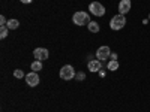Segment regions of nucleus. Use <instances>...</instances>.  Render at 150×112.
I'll return each instance as SVG.
<instances>
[{"mask_svg": "<svg viewBox=\"0 0 150 112\" xmlns=\"http://www.w3.org/2000/svg\"><path fill=\"white\" fill-rule=\"evenodd\" d=\"M89 30H90L92 33H98V32H99V24L95 22V21H90V22H89Z\"/></svg>", "mask_w": 150, "mask_h": 112, "instance_id": "obj_12", "label": "nucleus"}, {"mask_svg": "<svg viewBox=\"0 0 150 112\" xmlns=\"http://www.w3.org/2000/svg\"><path fill=\"white\" fill-rule=\"evenodd\" d=\"M125 24H126V18H125V15L119 14V15H114V17L111 18L110 27H111L112 30H120V29L125 27Z\"/></svg>", "mask_w": 150, "mask_h": 112, "instance_id": "obj_1", "label": "nucleus"}, {"mask_svg": "<svg viewBox=\"0 0 150 112\" xmlns=\"http://www.w3.org/2000/svg\"><path fill=\"white\" fill-rule=\"evenodd\" d=\"M102 67H101V60H92L89 61V70L90 72H99Z\"/></svg>", "mask_w": 150, "mask_h": 112, "instance_id": "obj_9", "label": "nucleus"}, {"mask_svg": "<svg viewBox=\"0 0 150 112\" xmlns=\"http://www.w3.org/2000/svg\"><path fill=\"white\" fill-rule=\"evenodd\" d=\"M89 9H90V12H92L95 17H102V15L105 14V8L99 3V2L90 3V5H89Z\"/></svg>", "mask_w": 150, "mask_h": 112, "instance_id": "obj_4", "label": "nucleus"}, {"mask_svg": "<svg viewBox=\"0 0 150 112\" xmlns=\"http://www.w3.org/2000/svg\"><path fill=\"white\" fill-rule=\"evenodd\" d=\"M0 24H2V27H3V26H6V24H8V20H6V18H5L3 15L0 17Z\"/></svg>", "mask_w": 150, "mask_h": 112, "instance_id": "obj_17", "label": "nucleus"}, {"mask_svg": "<svg viewBox=\"0 0 150 112\" xmlns=\"http://www.w3.org/2000/svg\"><path fill=\"white\" fill-rule=\"evenodd\" d=\"M8 33H9V29H8L6 26H3L2 30H0V37H2V39H5V37L8 36Z\"/></svg>", "mask_w": 150, "mask_h": 112, "instance_id": "obj_14", "label": "nucleus"}, {"mask_svg": "<svg viewBox=\"0 0 150 112\" xmlns=\"http://www.w3.org/2000/svg\"><path fill=\"white\" fill-rule=\"evenodd\" d=\"M20 2H21V3H32L33 0H20Z\"/></svg>", "mask_w": 150, "mask_h": 112, "instance_id": "obj_20", "label": "nucleus"}, {"mask_svg": "<svg viewBox=\"0 0 150 112\" xmlns=\"http://www.w3.org/2000/svg\"><path fill=\"white\" fill-rule=\"evenodd\" d=\"M86 78V73H83V72H78L77 75H75V79H77V81H83Z\"/></svg>", "mask_w": 150, "mask_h": 112, "instance_id": "obj_16", "label": "nucleus"}, {"mask_svg": "<svg viewBox=\"0 0 150 112\" xmlns=\"http://www.w3.org/2000/svg\"><path fill=\"white\" fill-rule=\"evenodd\" d=\"M75 75L77 73H75V70L71 64H66V66H63L60 69V78L65 79V81H71L72 78H75Z\"/></svg>", "mask_w": 150, "mask_h": 112, "instance_id": "obj_3", "label": "nucleus"}, {"mask_svg": "<svg viewBox=\"0 0 150 112\" xmlns=\"http://www.w3.org/2000/svg\"><path fill=\"white\" fill-rule=\"evenodd\" d=\"M14 76H15V78H24V72L20 70V69H17V70L14 72Z\"/></svg>", "mask_w": 150, "mask_h": 112, "instance_id": "obj_15", "label": "nucleus"}, {"mask_svg": "<svg viewBox=\"0 0 150 112\" xmlns=\"http://www.w3.org/2000/svg\"><path fill=\"white\" fill-rule=\"evenodd\" d=\"M30 67H32V72H38V70H41V69H42V63H41L39 60H35Z\"/></svg>", "mask_w": 150, "mask_h": 112, "instance_id": "obj_11", "label": "nucleus"}, {"mask_svg": "<svg viewBox=\"0 0 150 112\" xmlns=\"http://www.w3.org/2000/svg\"><path fill=\"white\" fill-rule=\"evenodd\" d=\"M99 76L104 78V76H105V70H99Z\"/></svg>", "mask_w": 150, "mask_h": 112, "instance_id": "obj_18", "label": "nucleus"}, {"mask_svg": "<svg viewBox=\"0 0 150 112\" xmlns=\"http://www.w3.org/2000/svg\"><path fill=\"white\" fill-rule=\"evenodd\" d=\"M18 26H20L18 20H9L8 24H6V27H8L9 30H15V29H18Z\"/></svg>", "mask_w": 150, "mask_h": 112, "instance_id": "obj_10", "label": "nucleus"}, {"mask_svg": "<svg viewBox=\"0 0 150 112\" xmlns=\"http://www.w3.org/2000/svg\"><path fill=\"white\" fill-rule=\"evenodd\" d=\"M131 9V0H120V3H119V14L125 15V14H128Z\"/></svg>", "mask_w": 150, "mask_h": 112, "instance_id": "obj_8", "label": "nucleus"}, {"mask_svg": "<svg viewBox=\"0 0 150 112\" xmlns=\"http://www.w3.org/2000/svg\"><path fill=\"white\" fill-rule=\"evenodd\" d=\"M110 55H111V51H110V48H108L107 45L101 46V48H99L98 51H96V57H98V60H101V61L107 60Z\"/></svg>", "mask_w": 150, "mask_h": 112, "instance_id": "obj_5", "label": "nucleus"}, {"mask_svg": "<svg viewBox=\"0 0 150 112\" xmlns=\"http://www.w3.org/2000/svg\"><path fill=\"white\" fill-rule=\"evenodd\" d=\"M110 58H111V60H117V54H111Z\"/></svg>", "mask_w": 150, "mask_h": 112, "instance_id": "obj_19", "label": "nucleus"}, {"mask_svg": "<svg viewBox=\"0 0 150 112\" xmlns=\"http://www.w3.org/2000/svg\"><path fill=\"white\" fill-rule=\"evenodd\" d=\"M108 69H110V70H117V69H119V63H117V60H111L110 63H108Z\"/></svg>", "mask_w": 150, "mask_h": 112, "instance_id": "obj_13", "label": "nucleus"}, {"mask_svg": "<svg viewBox=\"0 0 150 112\" xmlns=\"http://www.w3.org/2000/svg\"><path fill=\"white\" fill-rule=\"evenodd\" d=\"M149 18H150V15H149Z\"/></svg>", "mask_w": 150, "mask_h": 112, "instance_id": "obj_21", "label": "nucleus"}, {"mask_svg": "<svg viewBox=\"0 0 150 112\" xmlns=\"http://www.w3.org/2000/svg\"><path fill=\"white\" fill-rule=\"evenodd\" d=\"M33 55H35L36 60L42 61V60H47L48 58V51H47L45 48H36L35 51H33Z\"/></svg>", "mask_w": 150, "mask_h": 112, "instance_id": "obj_6", "label": "nucleus"}, {"mask_svg": "<svg viewBox=\"0 0 150 112\" xmlns=\"http://www.w3.org/2000/svg\"><path fill=\"white\" fill-rule=\"evenodd\" d=\"M72 21L77 24V26H89L90 22V17L86 14V12H75L74 17H72Z\"/></svg>", "mask_w": 150, "mask_h": 112, "instance_id": "obj_2", "label": "nucleus"}, {"mask_svg": "<svg viewBox=\"0 0 150 112\" xmlns=\"http://www.w3.org/2000/svg\"><path fill=\"white\" fill-rule=\"evenodd\" d=\"M26 81L30 87H36L38 84H39V76H38L36 72H30L29 75H26Z\"/></svg>", "mask_w": 150, "mask_h": 112, "instance_id": "obj_7", "label": "nucleus"}]
</instances>
